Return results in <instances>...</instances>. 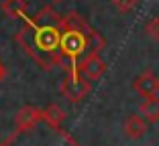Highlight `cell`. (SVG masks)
Wrapping results in <instances>:
<instances>
[{
    "label": "cell",
    "mask_w": 159,
    "mask_h": 146,
    "mask_svg": "<svg viewBox=\"0 0 159 146\" xmlns=\"http://www.w3.org/2000/svg\"><path fill=\"white\" fill-rule=\"evenodd\" d=\"M14 41L43 71L61 67V14L53 6H43L35 16L25 19Z\"/></svg>",
    "instance_id": "obj_1"
},
{
    "label": "cell",
    "mask_w": 159,
    "mask_h": 146,
    "mask_svg": "<svg viewBox=\"0 0 159 146\" xmlns=\"http://www.w3.org/2000/svg\"><path fill=\"white\" fill-rule=\"evenodd\" d=\"M106 41L96 33L80 12H67L61 16V69H78V63L88 53H100Z\"/></svg>",
    "instance_id": "obj_2"
},
{
    "label": "cell",
    "mask_w": 159,
    "mask_h": 146,
    "mask_svg": "<svg viewBox=\"0 0 159 146\" xmlns=\"http://www.w3.org/2000/svg\"><path fill=\"white\" fill-rule=\"evenodd\" d=\"M90 90H92V83H90L84 75H80L78 69L66 71V77H63V81L59 83V94L63 95L67 102H71V104L82 102V99L90 94Z\"/></svg>",
    "instance_id": "obj_3"
},
{
    "label": "cell",
    "mask_w": 159,
    "mask_h": 146,
    "mask_svg": "<svg viewBox=\"0 0 159 146\" xmlns=\"http://www.w3.org/2000/svg\"><path fill=\"white\" fill-rule=\"evenodd\" d=\"M43 122V112L37 108V106H23V108L16 112L14 116V136L25 132H31L37 128V124Z\"/></svg>",
    "instance_id": "obj_4"
},
{
    "label": "cell",
    "mask_w": 159,
    "mask_h": 146,
    "mask_svg": "<svg viewBox=\"0 0 159 146\" xmlns=\"http://www.w3.org/2000/svg\"><path fill=\"white\" fill-rule=\"evenodd\" d=\"M106 69L108 67H106V63H104V59L100 57V53H88V55L78 63V73L84 75L90 83L98 81L100 77L106 73Z\"/></svg>",
    "instance_id": "obj_5"
},
{
    "label": "cell",
    "mask_w": 159,
    "mask_h": 146,
    "mask_svg": "<svg viewBox=\"0 0 159 146\" xmlns=\"http://www.w3.org/2000/svg\"><path fill=\"white\" fill-rule=\"evenodd\" d=\"M133 90L141 98H153L159 94V77L153 71H143L135 81H133Z\"/></svg>",
    "instance_id": "obj_6"
},
{
    "label": "cell",
    "mask_w": 159,
    "mask_h": 146,
    "mask_svg": "<svg viewBox=\"0 0 159 146\" xmlns=\"http://www.w3.org/2000/svg\"><path fill=\"white\" fill-rule=\"evenodd\" d=\"M43 112V122L47 124V126L51 128V130H55L57 134L63 130V122H66V112L59 108L57 104H49L45 110H41Z\"/></svg>",
    "instance_id": "obj_7"
},
{
    "label": "cell",
    "mask_w": 159,
    "mask_h": 146,
    "mask_svg": "<svg viewBox=\"0 0 159 146\" xmlns=\"http://www.w3.org/2000/svg\"><path fill=\"white\" fill-rule=\"evenodd\" d=\"M147 120L143 118V116H129V118L125 120V126H122V130H125V136L129 138V140H139V138L145 136L147 132Z\"/></svg>",
    "instance_id": "obj_8"
},
{
    "label": "cell",
    "mask_w": 159,
    "mask_h": 146,
    "mask_svg": "<svg viewBox=\"0 0 159 146\" xmlns=\"http://www.w3.org/2000/svg\"><path fill=\"white\" fill-rule=\"evenodd\" d=\"M139 114L147 120L149 124L159 122V98L153 95V98H145L139 104Z\"/></svg>",
    "instance_id": "obj_9"
},
{
    "label": "cell",
    "mask_w": 159,
    "mask_h": 146,
    "mask_svg": "<svg viewBox=\"0 0 159 146\" xmlns=\"http://www.w3.org/2000/svg\"><path fill=\"white\" fill-rule=\"evenodd\" d=\"M2 12L8 19H20L25 20L29 16L27 14V2L25 0H2Z\"/></svg>",
    "instance_id": "obj_10"
},
{
    "label": "cell",
    "mask_w": 159,
    "mask_h": 146,
    "mask_svg": "<svg viewBox=\"0 0 159 146\" xmlns=\"http://www.w3.org/2000/svg\"><path fill=\"white\" fill-rule=\"evenodd\" d=\"M110 2H112V6L122 14L133 12V10L139 6V0H110Z\"/></svg>",
    "instance_id": "obj_11"
},
{
    "label": "cell",
    "mask_w": 159,
    "mask_h": 146,
    "mask_svg": "<svg viewBox=\"0 0 159 146\" xmlns=\"http://www.w3.org/2000/svg\"><path fill=\"white\" fill-rule=\"evenodd\" d=\"M145 33L149 35L153 41H159V16L149 19V23L145 24Z\"/></svg>",
    "instance_id": "obj_12"
},
{
    "label": "cell",
    "mask_w": 159,
    "mask_h": 146,
    "mask_svg": "<svg viewBox=\"0 0 159 146\" xmlns=\"http://www.w3.org/2000/svg\"><path fill=\"white\" fill-rule=\"evenodd\" d=\"M4 75H6V67H4V63H2V59H0V81L4 79Z\"/></svg>",
    "instance_id": "obj_13"
},
{
    "label": "cell",
    "mask_w": 159,
    "mask_h": 146,
    "mask_svg": "<svg viewBox=\"0 0 159 146\" xmlns=\"http://www.w3.org/2000/svg\"><path fill=\"white\" fill-rule=\"evenodd\" d=\"M53 2H63V0H53Z\"/></svg>",
    "instance_id": "obj_14"
}]
</instances>
